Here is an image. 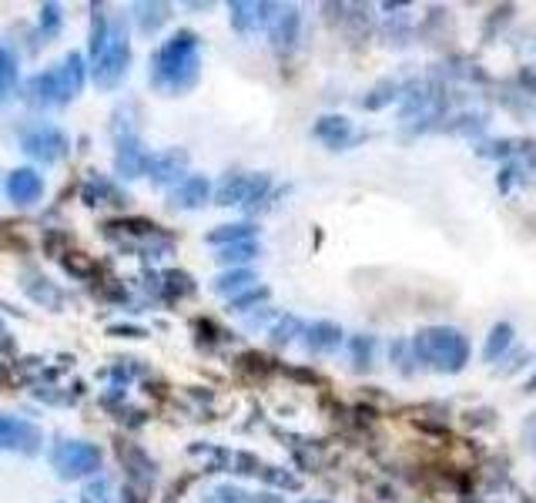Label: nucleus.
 Segmentation results:
<instances>
[{
  "instance_id": "nucleus-1",
  "label": "nucleus",
  "mask_w": 536,
  "mask_h": 503,
  "mask_svg": "<svg viewBox=\"0 0 536 503\" xmlns=\"http://www.w3.org/2000/svg\"><path fill=\"white\" fill-rule=\"evenodd\" d=\"M413 352L440 373H459L469 363V339L453 326H433L413 339Z\"/></svg>"
},
{
  "instance_id": "nucleus-2",
  "label": "nucleus",
  "mask_w": 536,
  "mask_h": 503,
  "mask_svg": "<svg viewBox=\"0 0 536 503\" xmlns=\"http://www.w3.org/2000/svg\"><path fill=\"white\" fill-rule=\"evenodd\" d=\"M154 81L171 87V91H188L198 81V37L192 30H178L154 61Z\"/></svg>"
},
{
  "instance_id": "nucleus-3",
  "label": "nucleus",
  "mask_w": 536,
  "mask_h": 503,
  "mask_svg": "<svg viewBox=\"0 0 536 503\" xmlns=\"http://www.w3.org/2000/svg\"><path fill=\"white\" fill-rule=\"evenodd\" d=\"M131 68V44H128V34H124V24L118 21L111 28V44L104 47V54L97 57L95 64V84L101 91H111L124 81V74Z\"/></svg>"
},
{
  "instance_id": "nucleus-4",
  "label": "nucleus",
  "mask_w": 536,
  "mask_h": 503,
  "mask_svg": "<svg viewBox=\"0 0 536 503\" xmlns=\"http://www.w3.org/2000/svg\"><path fill=\"white\" fill-rule=\"evenodd\" d=\"M101 460H104L101 447L81 443V440H64V443H57L54 453H51V463H54L61 480H78V476L95 474V470H101Z\"/></svg>"
},
{
  "instance_id": "nucleus-5",
  "label": "nucleus",
  "mask_w": 536,
  "mask_h": 503,
  "mask_svg": "<svg viewBox=\"0 0 536 503\" xmlns=\"http://www.w3.org/2000/svg\"><path fill=\"white\" fill-rule=\"evenodd\" d=\"M21 144H24V152H28L30 158H37L44 165H51V161L68 154V135H64L61 128H51V125H37V128H30V131H24Z\"/></svg>"
},
{
  "instance_id": "nucleus-6",
  "label": "nucleus",
  "mask_w": 536,
  "mask_h": 503,
  "mask_svg": "<svg viewBox=\"0 0 536 503\" xmlns=\"http://www.w3.org/2000/svg\"><path fill=\"white\" fill-rule=\"evenodd\" d=\"M0 449H17V453H37L41 449V430L21 416L0 413Z\"/></svg>"
},
{
  "instance_id": "nucleus-7",
  "label": "nucleus",
  "mask_w": 536,
  "mask_h": 503,
  "mask_svg": "<svg viewBox=\"0 0 536 503\" xmlns=\"http://www.w3.org/2000/svg\"><path fill=\"white\" fill-rule=\"evenodd\" d=\"M114 165H118V171H121L124 178H138V175H144L152 168V158H148L144 144L135 135L124 131L121 138H118V148H114Z\"/></svg>"
},
{
  "instance_id": "nucleus-8",
  "label": "nucleus",
  "mask_w": 536,
  "mask_h": 503,
  "mask_svg": "<svg viewBox=\"0 0 536 503\" xmlns=\"http://www.w3.org/2000/svg\"><path fill=\"white\" fill-rule=\"evenodd\" d=\"M54 78H57V91H61V104H70L84 87V57L78 51H70L64 57V64L54 68Z\"/></svg>"
},
{
  "instance_id": "nucleus-9",
  "label": "nucleus",
  "mask_w": 536,
  "mask_h": 503,
  "mask_svg": "<svg viewBox=\"0 0 536 503\" xmlns=\"http://www.w3.org/2000/svg\"><path fill=\"white\" fill-rule=\"evenodd\" d=\"M7 195L11 202L17 205H30V202H37L44 195V182L37 171H30V168H17L7 175Z\"/></svg>"
},
{
  "instance_id": "nucleus-10",
  "label": "nucleus",
  "mask_w": 536,
  "mask_h": 503,
  "mask_svg": "<svg viewBox=\"0 0 536 503\" xmlns=\"http://www.w3.org/2000/svg\"><path fill=\"white\" fill-rule=\"evenodd\" d=\"M185 168H188V154L181 152V148H168V152L154 154V158H152L148 175H152L158 185H171V182H178L181 175H185Z\"/></svg>"
},
{
  "instance_id": "nucleus-11",
  "label": "nucleus",
  "mask_w": 536,
  "mask_h": 503,
  "mask_svg": "<svg viewBox=\"0 0 536 503\" xmlns=\"http://www.w3.org/2000/svg\"><path fill=\"white\" fill-rule=\"evenodd\" d=\"M208 192H211V185L205 175H192L171 192V209H198L208 202Z\"/></svg>"
},
{
  "instance_id": "nucleus-12",
  "label": "nucleus",
  "mask_w": 536,
  "mask_h": 503,
  "mask_svg": "<svg viewBox=\"0 0 536 503\" xmlns=\"http://www.w3.org/2000/svg\"><path fill=\"white\" fill-rule=\"evenodd\" d=\"M24 98H28V104H34V108H44V104H61V91H57L54 70H44V74H37V78H30V81L24 84Z\"/></svg>"
},
{
  "instance_id": "nucleus-13",
  "label": "nucleus",
  "mask_w": 536,
  "mask_h": 503,
  "mask_svg": "<svg viewBox=\"0 0 536 503\" xmlns=\"http://www.w3.org/2000/svg\"><path fill=\"white\" fill-rule=\"evenodd\" d=\"M118 453H121V463L128 466V474L148 487V483L154 480V463L148 460V453H144L141 447H135V443H128V440L118 443Z\"/></svg>"
},
{
  "instance_id": "nucleus-14",
  "label": "nucleus",
  "mask_w": 536,
  "mask_h": 503,
  "mask_svg": "<svg viewBox=\"0 0 536 503\" xmlns=\"http://www.w3.org/2000/svg\"><path fill=\"white\" fill-rule=\"evenodd\" d=\"M339 342H342V329L335 326V322H312L309 329H305V346L309 352H332L339 350Z\"/></svg>"
},
{
  "instance_id": "nucleus-15",
  "label": "nucleus",
  "mask_w": 536,
  "mask_h": 503,
  "mask_svg": "<svg viewBox=\"0 0 536 503\" xmlns=\"http://www.w3.org/2000/svg\"><path fill=\"white\" fill-rule=\"evenodd\" d=\"M299 24H302V17L295 7H285V11H278L272 17V44L282 47V51H289L292 44L299 41Z\"/></svg>"
},
{
  "instance_id": "nucleus-16",
  "label": "nucleus",
  "mask_w": 536,
  "mask_h": 503,
  "mask_svg": "<svg viewBox=\"0 0 536 503\" xmlns=\"http://www.w3.org/2000/svg\"><path fill=\"white\" fill-rule=\"evenodd\" d=\"M352 135V125H349V118L342 114H326V118H318L316 121V138L326 141L329 148H342L345 141Z\"/></svg>"
},
{
  "instance_id": "nucleus-17",
  "label": "nucleus",
  "mask_w": 536,
  "mask_h": 503,
  "mask_svg": "<svg viewBox=\"0 0 536 503\" xmlns=\"http://www.w3.org/2000/svg\"><path fill=\"white\" fill-rule=\"evenodd\" d=\"M268 11H276L272 4H242V0H235L232 4V24L235 30H255L261 24V21H268V17H276V14H268Z\"/></svg>"
},
{
  "instance_id": "nucleus-18",
  "label": "nucleus",
  "mask_w": 536,
  "mask_h": 503,
  "mask_svg": "<svg viewBox=\"0 0 536 503\" xmlns=\"http://www.w3.org/2000/svg\"><path fill=\"white\" fill-rule=\"evenodd\" d=\"M509 346H513V326H509V322H496L493 329H490V335H486L482 359H486V363H496Z\"/></svg>"
},
{
  "instance_id": "nucleus-19",
  "label": "nucleus",
  "mask_w": 536,
  "mask_h": 503,
  "mask_svg": "<svg viewBox=\"0 0 536 503\" xmlns=\"http://www.w3.org/2000/svg\"><path fill=\"white\" fill-rule=\"evenodd\" d=\"M255 238V225L248 222H238V225H221V228H211L208 232V242L211 245H238V242H252Z\"/></svg>"
},
{
  "instance_id": "nucleus-20",
  "label": "nucleus",
  "mask_w": 536,
  "mask_h": 503,
  "mask_svg": "<svg viewBox=\"0 0 536 503\" xmlns=\"http://www.w3.org/2000/svg\"><path fill=\"white\" fill-rule=\"evenodd\" d=\"M17 87V57L11 47L0 44V104H7V98Z\"/></svg>"
},
{
  "instance_id": "nucleus-21",
  "label": "nucleus",
  "mask_w": 536,
  "mask_h": 503,
  "mask_svg": "<svg viewBox=\"0 0 536 503\" xmlns=\"http://www.w3.org/2000/svg\"><path fill=\"white\" fill-rule=\"evenodd\" d=\"M255 285V272H248V268H232V272H225L215 279V293L219 295H235V293H248Z\"/></svg>"
},
{
  "instance_id": "nucleus-22",
  "label": "nucleus",
  "mask_w": 536,
  "mask_h": 503,
  "mask_svg": "<svg viewBox=\"0 0 536 503\" xmlns=\"http://www.w3.org/2000/svg\"><path fill=\"white\" fill-rule=\"evenodd\" d=\"M24 279H28V282H24V289H28V293L34 295L37 302H44V306H51V309H57L61 302H64V299L54 293V285L44 279L41 272H24Z\"/></svg>"
},
{
  "instance_id": "nucleus-23",
  "label": "nucleus",
  "mask_w": 536,
  "mask_h": 503,
  "mask_svg": "<svg viewBox=\"0 0 536 503\" xmlns=\"http://www.w3.org/2000/svg\"><path fill=\"white\" fill-rule=\"evenodd\" d=\"M245 192H248V175H228L219 188V205H242L245 202Z\"/></svg>"
},
{
  "instance_id": "nucleus-24",
  "label": "nucleus",
  "mask_w": 536,
  "mask_h": 503,
  "mask_svg": "<svg viewBox=\"0 0 536 503\" xmlns=\"http://www.w3.org/2000/svg\"><path fill=\"white\" fill-rule=\"evenodd\" d=\"M135 14H138V28L144 30V34H154V30L168 21V7L165 4H138Z\"/></svg>"
},
{
  "instance_id": "nucleus-25",
  "label": "nucleus",
  "mask_w": 536,
  "mask_h": 503,
  "mask_svg": "<svg viewBox=\"0 0 536 503\" xmlns=\"http://www.w3.org/2000/svg\"><path fill=\"white\" fill-rule=\"evenodd\" d=\"M104 41H108V17L101 14V7L95 4V14H91V44H87L91 57L104 54Z\"/></svg>"
},
{
  "instance_id": "nucleus-26",
  "label": "nucleus",
  "mask_w": 536,
  "mask_h": 503,
  "mask_svg": "<svg viewBox=\"0 0 536 503\" xmlns=\"http://www.w3.org/2000/svg\"><path fill=\"white\" fill-rule=\"evenodd\" d=\"M255 255H259V245H255V242H238V245H225L215 259L232 266V262H248V259H255Z\"/></svg>"
},
{
  "instance_id": "nucleus-27",
  "label": "nucleus",
  "mask_w": 536,
  "mask_h": 503,
  "mask_svg": "<svg viewBox=\"0 0 536 503\" xmlns=\"http://www.w3.org/2000/svg\"><path fill=\"white\" fill-rule=\"evenodd\" d=\"M392 98H399V84L396 81H383L375 91H372L369 98H362V108H369V111H379V108H385Z\"/></svg>"
},
{
  "instance_id": "nucleus-28",
  "label": "nucleus",
  "mask_w": 536,
  "mask_h": 503,
  "mask_svg": "<svg viewBox=\"0 0 536 503\" xmlns=\"http://www.w3.org/2000/svg\"><path fill=\"white\" fill-rule=\"evenodd\" d=\"M268 188H272V178H268V175H248V192L242 205H259L261 198L268 195Z\"/></svg>"
},
{
  "instance_id": "nucleus-29",
  "label": "nucleus",
  "mask_w": 536,
  "mask_h": 503,
  "mask_svg": "<svg viewBox=\"0 0 536 503\" xmlns=\"http://www.w3.org/2000/svg\"><path fill=\"white\" fill-rule=\"evenodd\" d=\"M194 285H192V279L185 276V272H165V295H171V299H178V295H188L192 293Z\"/></svg>"
},
{
  "instance_id": "nucleus-30",
  "label": "nucleus",
  "mask_w": 536,
  "mask_h": 503,
  "mask_svg": "<svg viewBox=\"0 0 536 503\" xmlns=\"http://www.w3.org/2000/svg\"><path fill=\"white\" fill-rule=\"evenodd\" d=\"M299 329H302V322L295 319V316H285V319L272 329V342H276V346H285V342H292V335L299 333Z\"/></svg>"
},
{
  "instance_id": "nucleus-31",
  "label": "nucleus",
  "mask_w": 536,
  "mask_h": 503,
  "mask_svg": "<svg viewBox=\"0 0 536 503\" xmlns=\"http://www.w3.org/2000/svg\"><path fill=\"white\" fill-rule=\"evenodd\" d=\"M372 346H375V339H372V335H356V339H352V359H356V369L369 366Z\"/></svg>"
},
{
  "instance_id": "nucleus-32",
  "label": "nucleus",
  "mask_w": 536,
  "mask_h": 503,
  "mask_svg": "<svg viewBox=\"0 0 536 503\" xmlns=\"http://www.w3.org/2000/svg\"><path fill=\"white\" fill-rule=\"evenodd\" d=\"M268 299V289H248V293H242V295H235L232 299V312H245V309H252V306H259V302H265Z\"/></svg>"
},
{
  "instance_id": "nucleus-33",
  "label": "nucleus",
  "mask_w": 536,
  "mask_h": 503,
  "mask_svg": "<svg viewBox=\"0 0 536 503\" xmlns=\"http://www.w3.org/2000/svg\"><path fill=\"white\" fill-rule=\"evenodd\" d=\"M84 503H111V483L108 480H95L87 483V490L81 493Z\"/></svg>"
},
{
  "instance_id": "nucleus-34",
  "label": "nucleus",
  "mask_w": 536,
  "mask_h": 503,
  "mask_svg": "<svg viewBox=\"0 0 536 503\" xmlns=\"http://www.w3.org/2000/svg\"><path fill=\"white\" fill-rule=\"evenodd\" d=\"M205 503H252V500H248V493H242L238 487H228V483H225V487L215 490Z\"/></svg>"
},
{
  "instance_id": "nucleus-35",
  "label": "nucleus",
  "mask_w": 536,
  "mask_h": 503,
  "mask_svg": "<svg viewBox=\"0 0 536 503\" xmlns=\"http://www.w3.org/2000/svg\"><path fill=\"white\" fill-rule=\"evenodd\" d=\"M41 28H44V34H54V30L61 28V7L44 4L41 7Z\"/></svg>"
},
{
  "instance_id": "nucleus-36",
  "label": "nucleus",
  "mask_w": 536,
  "mask_h": 503,
  "mask_svg": "<svg viewBox=\"0 0 536 503\" xmlns=\"http://www.w3.org/2000/svg\"><path fill=\"white\" fill-rule=\"evenodd\" d=\"M513 152V141H490V144H482L480 148V154L482 158H507V154Z\"/></svg>"
},
{
  "instance_id": "nucleus-37",
  "label": "nucleus",
  "mask_w": 536,
  "mask_h": 503,
  "mask_svg": "<svg viewBox=\"0 0 536 503\" xmlns=\"http://www.w3.org/2000/svg\"><path fill=\"white\" fill-rule=\"evenodd\" d=\"M261 476L268 480V483H278V487H289V490H295L299 487V480L295 476H289V474H278L276 466H268V470H261Z\"/></svg>"
},
{
  "instance_id": "nucleus-38",
  "label": "nucleus",
  "mask_w": 536,
  "mask_h": 503,
  "mask_svg": "<svg viewBox=\"0 0 536 503\" xmlns=\"http://www.w3.org/2000/svg\"><path fill=\"white\" fill-rule=\"evenodd\" d=\"M523 436H526V443H530V449H536V413L530 419H526V426H523Z\"/></svg>"
},
{
  "instance_id": "nucleus-39",
  "label": "nucleus",
  "mask_w": 536,
  "mask_h": 503,
  "mask_svg": "<svg viewBox=\"0 0 536 503\" xmlns=\"http://www.w3.org/2000/svg\"><path fill=\"white\" fill-rule=\"evenodd\" d=\"M97 192H101V195H111V188L104 182H97ZM84 202H87V205H97V195L95 192H84Z\"/></svg>"
},
{
  "instance_id": "nucleus-40",
  "label": "nucleus",
  "mask_w": 536,
  "mask_h": 503,
  "mask_svg": "<svg viewBox=\"0 0 536 503\" xmlns=\"http://www.w3.org/2000/svg\"><path fill=\"white\" fill-rule=\"evenodd\" d=\"M111 333H121V335H131V339H135V335H144V333H141V329H135V326H118V329H111Z\"/></svg>"
},
{
  "instance_id": "nucleus-41",
  "label": "nucleus",
  "mask_w": 536,
  "mask_h": 503,
  "mask_svg": "<svg viewBox=\"0 0 536 503\" xmlns=\"http://www.w3.org/2000/svg\"><path fill=\"white\" fill-rule=\"evenodd\" d=\"M526 392H536V373L530 379H526Z\"/></svg>"
},
{
  "instance_id": "nucleus-42",
  "label": "nucleus",
  "mask_w": 536,
  "mask_h": 503,
  "mask_svg": "<svg viewBox=\"0 0 536 503\" xmlns=\"http://www.w3.org/2000/svg\"><path fill=\"white\" fill-rule=\"evenodd\" d=\"M255 503H282V500H278V497H268V493H265V497H259Z\"/></svg>"
}]
</instances>
